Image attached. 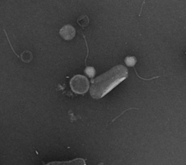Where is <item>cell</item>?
Segmentation results:
<instances>
[{
    "label": "cell",
    "mask_w": 186,
    "mask_h": 165,
    "mask_svg": "<svg viewBox=\"0 0 186 165\" xmlns=\"http://www.w3.org/2000/svg\"><path fill=\"white\" fill-rule=\"evenodd\" d=\"M89 22H90V20H89L88 17L86 15H83V16H80L77 20V23H79V26H81L82 28L87 26L89 25Z\"/></svg>",
    "instance_id": "4"
},
{
    "label": "cell",
    "mask_w": 186,
    "mask_h": 165,
    "mask_svg": "<svg viewBox=\"0 0 186 165\" xmlns=\"http://www.w3.org/2000/svg\"><path fill=\"white\" fill-rule=\"evenodd\" d=\"M85 73L86 74L90 77V78H92L95 75V70L93 67H86L85 69Z\"/></svg>",
    "instance_id": "7"
},
{
    "label": "cell",
    "mask_w": 186,
    "mask_h": 165,
    "mask_svg": "<svg viewBox=\"0 0 186 165\" xmlns=\"http://www.w3.org/2000/svg\"><path fill=\"white\" fill-rule=\"evenodd\" d=\"M59 33L65 40L69 41V40L73 39L74 38L76 35V30L73 26L68 24L62 27Z\"/></svg>",
    "instance_id": "3"
},
{
    "label": "cell",
    "mask_w": 186,
    "mask_h": 165,
    "mask_svg": "<svg viewBox=\"0 0 186 165\" xmlns=\"http://www.w3.org/2000/svg\"><path fill=\"white\" fill-rule=\"evenodd\" d=\"M71 90L77 94H84L90 87V82L86 77L82 75H76L70 82Z\"/></svg>",
    "instance_id": "2"
},
{
    "label": "cell",
    "mask_w": 186,
    "mask_h": 165,
    "mask_svg": "<svg viewBox=\"0 0 186 165\" xmlns=\"http://www.w3.org/2000/svg\"><path fill=\"white\" fill-rule=\"evenodd\" d=\"M185 54H186V52H185Z\"/></svg>",
    "instance_id": "8"
},
{
    "label": "cell",
    "mask_w": 186,
    "mask_h": 165,
    "mask_svg": "<svg viewBox=\"0 0 186 165\" xmlns=\"http://www.w3.org/2000/svg\"><path fill=\"white\" fill-rule=\"evenodd\" d=\"M20 58L22 59L23 62L29 63L31 60H32L33 56H32V54L31 53V52L28 51V50H25V51L21 54Z\"/></svg>",
    "instance_id": "5"
},
{
    "label": "cell",
    "mask_w": 186,
    "mask_h": 165,
    "mask_svg": "<svg viewBox=\"0 0 186 165\" xmlns=\"http://www.w3.org/2000/svg\"><path fill=\"white\" fill-rule=\"evenodd\" d=\"M128 70L122 65L112 68L107 72L92 80L90 95L94 99H100L126 79Z\"/></svg>",
    "instance_id": "1"
},
{
    "label": "cell",
    "mask_w": 186,
    "mask_h": 165,
    "mask_svg": "<svg viewBox=\"0 0 186 165\" xmlns=\"http://www.w3.org/2000/svg\"><path fill=\"white\" fill-rule=\"evenodd\" d=\"M124 63L129 67H135L137 63V58L135 56H127L124 59Z\"/></svg>",
    "instance_id": "6"
}]
</instances>
